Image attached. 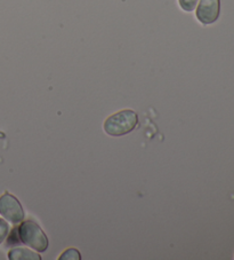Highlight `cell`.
Segmentation results:
<instances>
[{"instance_id": "cell-1", "label": "cell", "mask_w": 234, "mask_h": 260, "mask_svg": "<svg viewBox=\"0 0 234 260\" xmlns=\"http://www.w3.org/2000/svg\"><path fill=\"white\" fill-rule=\"evenodd\" d=\"M137 124V114L130 109H126L107 117L103 124V128L107 136L123 137L134 131Z\"/></svg>"}, {"instance_id": "cell-4", "label": "cell", "mask_w": 234, "mask_h": 260, "mask_svg": "<svg viewBox=\"0 0 234 260\" xmlns=\"http://www.w3.org/2000/svg\"><path fill=\"white\" fill-rule=\"evenodd\" d=\"M220 13V0H200L197 7V19L204 25L213 24Z\"/></svg>"}, {"instance_id": "cell-7", "label": "cell", "mask_w": 234, "mask_h": 260, "mask_svg": "<svg viewBox=\"0 0 234 260\" xmlns=\"http://www.w3.org/2000/svg\"><path fill=\"white\" fill-rule=\"evenodd\" d=\"M198 2H199V0H178V4L183 11L192 12L196 10Z\"/></svg>"}, {"instance_id": "cell-6", "label": "cell", "mask_w": 234, "mask_h": 260, "mask_svg": "<svg viewBox=\"0 0 234 260\" xmlns=\"http://www.w3.org/2000/svg\"><path fill=\"white\" fill-rule=\"evenodd\" d=\"M60 260H80L82 259V254L76 249H67L63 252L60 258Z\"/></svg>"}, {"instance_id": "cell-5", "label": "cell", "mask_w": 234, "mask_h": 260, "mask_svg": "<svg viewBox=\"0 0 234 260\" xmlns=\"http://www.w3.org/2000/svg\"><path fill=\"white\" fill-rule=\"evenodd\" d=\"M10 260H42L40 254L25 248H15L8 252Z\"/></svg>"}, {"instance_id": "cell-2", "label": "cell", "mask_w": 234, "mask_h": 260, "mask_svg": "<svg viewBox=\"0 0 234 260\" xmlns=\"http://www.w3.org/2000/svg\"><path fill=\"white\" fill-rule=\"evenodd\" d=\"M17 236L22 243L30 246L37 252H45L48 248V239L42 227L32 220H26L17 227Z\"/></svg>"}, {"instance_id": "cell-8", "label": "cell", "mask_w": 234, "mask_h": 260, "mask_svg": "<svg viewBox=\"0 0 234 260\" xmlns=\"http://www.w3.org/2000/svg\"><path fill=\"white\" fill-rule=\"evenodd\" d=\"M8 233H10V225H8L5 219L0 218V244L5 241L8 236Z\"/></svg>"}, {"instance_id": "cell-3", "label": "cell", "mask_w": 234, "mask_h": 260, "mask_svg": "<svg viewBox=\"0 0 234 260\" xmlns=\"http://www.w3.org/2000/svg\"><path fill=\"white\" fill-rule=\"evenodd\" d=\"M0 214L14 225H17L24 220L25 214L24 210L22 208L20 201L13 196L10 192L0 196Z\"/></svg>"}]
</instances>
